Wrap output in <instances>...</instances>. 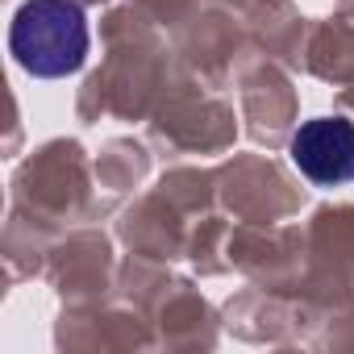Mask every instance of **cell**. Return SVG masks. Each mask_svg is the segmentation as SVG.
<instances>
[{"mask_svg": "<svg viewBox=\"0 0 354 354\" xmlns=\"http://www.w3.org/2000/svg\"><path fill=\"white\" fill-rule=\"evenodd\" d=\"M288 154H292L296 171L317 188L354 184V121H346V117H313L292 133Z\"/></svg>", "mask_w": 354, "mask_h": 354, "instance_id": "2", "label": "cell"}, {"mask_svg": "<svg viewBox=\"0 0 354 354\" xmlns=\"http://www.w3.org/2000/svg\"><path fill=\"white\" fill-rule=\"evenodd\" d=\"M88 13L75 0H26L9 26V55L34 80H63L88 63Z\"/></svg>", "mask_w": 354, "mask_h": 354, "instance_id": "1", "label": "cell"}]
</instances>
